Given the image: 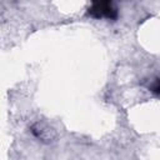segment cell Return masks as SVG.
<instances>
[{
	"label": "cell",
	"instance_id": "cell-1",
	"mask_svg": "<svg viewBox=\"0 0 160 160\" xmlns=\"http://www.w3.org/2000/svg\"><path fill=\"white\" fill-rule=\"evenodd\" d=\"M88 15L94 19L115 20L118 18V9L114 5V0H91Z\"/></svg>",
	"mask_w": 160,
	"mask_h": 160
},
{
	"label": "cell",
	"instance_id": "cell-2",
	"mask_svg": "<svg viewBox=\"0 0 160 160\" xmlns=\"http://www.w3.org/2000/svg\"><path fill=\"white\" fill-rule=\"evenodd\" d=\"M31 134L41 142L50 144L56 139V131L45 121H36L30 126Z\"/></svg>",
	"mask_w": 160,
	"mask_h": 160
},
{
	"label": "cell",
	"instance_id": "cell-3",
	"mask_svg": "<svg viewBox=\"0 0 160 160\" xmlns=\"http://www.w3.org/2000/svg\"><path fill=\"white\" fill-rule=\"evenodd\" d=\"M151 90H152V92L160 95V79H158V80L154 82V85L151 86Z\"/></svg>",
	"mask_w": 160,
	"mask_h": 160
}]
</instances>
